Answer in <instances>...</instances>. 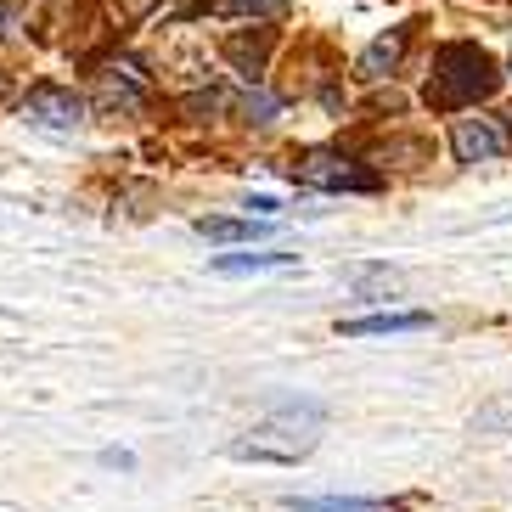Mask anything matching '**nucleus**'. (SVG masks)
Segmentation results:
<instances>
[{"instance_id": "1", "label": "nucleus", "mask_w": 512, "mask_h": 512, "mask_svg": "<svg viewBox=\"0 0 512 512\" xmlns=\"http://www.w3.org/2000/svg\"><path fill=\"white\" fill-rule=\"evenodd\" d=\"M321 434H327V411L316 400H287L271 417H259L248 434L231 439V456L237 462H304L321 445Z\"/></svg>"}, {"instance_id": "2", "label": "nucleus", "mask_w": 512, "mask_h": 512, "mask_svg": "<svg viewBox=\"0 0 512 512\" xmlns=\"http://www.w3.org/2000/svg\"><path fill=\"white\" fill-rule=\"evenodd\" d=\"M501 85L496 62H490V51L467 46V40H456V46H439L434 57V79H428V107H439V113H451V107H467V102H484V96Z\"/></svg>"}, {"instance_id": "3", "label": "nucleus", "mask_w": 512, "mask_h": 512, "mask_svg": "<svg viewBox=\"0 0 512 512\" xmlns=\"http://www.w3.org/2000/svg\"><path fill=\"white\" fill-rule=\"evenodd\" d=\"M293 181L321 186V192H377V186H383L372 169H361L355 158H344V152H327V147L304 152L299 164H293Z\"/></svg>"}, {"instance_id": "4", "label": "nucleus", "mask_w": 512, "mask_h": 512, "mask_svg": "<svg viewBox=\"0 0 512 512\" xmlns=\"http://www.w3.org/2000/svg\"><path fill=\"white\" fill-rule=\"evenodd\" d=\"M23 119L40 130H79L85 124V96H74L68 85H34L23 96Z\"/></svg>"}, {"instance_id": "5", "label": "nucleus", "mask_w": 512, "mask_h": 512, "mask_svg": "<svg viewBox=\"0 0 512 512\" xmlns=\"http://www.w3.org/2000/svg\"><path fill=\"white\" fill-rule=\"evenodd\" d=\"M434 316L428 310H377V316H355V321H338L344 338H389V332H428Z\"/></svg>"}, {"instance_id": "6", "label": "nucleus", "mask_w": 512, "mask_h": 512, "mask_svg": "<svg viewBox=\"0 0 512 512\" xmlns=\"http://www.w3.org/2000/svg\"><path fill=\"white\" fill-rule=\"evenodd\" d=\"M451 147H456L462 164H490V158L501 152V124L496 119H456Z\"/></svg>"}, {"instance_id": "7", "label": "nucleus", "mask_w": 512, "mask_h": 512, "mask_svg": "<svg viewBox=\"0 0 512 512\" xmlns=\"http://www.w3.org/2000/svg\"><path fill=\"white\" fill-rule=\"evenodd\" d=\"M287 512H406L411 501H377V496H287Z\"/></svg>"}, {"instance_id": "8", "label": "nucleus", "mask_w": 512, "mask_h": 512, "mask_svg": "<svg viewBox=\"0 0 512 512\" xmlns=\"http://www.w3.org/2000/svg\"><path fill=\"white\" fill-rule=\"evenodd\" d=\"M406 40H411V29H394V34H383V40H372V46L361 51V62H355V74L361 79H389L394 68H400V57H406Z\"/></svg>"}, {"instance_id": "9", "label": "nucleus", "mask_w": 512, "mask_h": 512, "mask_svg": "<svg viewBox=\"0 0 512 512\" xmlns=\"http://www.w3.org/2000/svg\"><path fill=\"white\" fill-rule=\"evenodd\" d=\"M265 51H271V29H259V34H231V40H226V57L237 62L248 79H259V68H265Z\"/></svg>"}, {"instance_id": "10", "label": "nucleus", "mask_w": 512, "mask_h": 512, "mask_svg": "<svg viewBox=\"0 0 512 512\" xmlns=\"http://www.w3.org/2000/svg\"><path fill=\"white\" fill-rule=\"evenodd\" d=\"M197 237H203V242H254V237H265V226H259V220H226V214H203V220H197Z\"/></svg>"}, {"instance_id": "11", "label": "nucleus", "mask_w": 512, "mask_h": 512, "mask_svg": "<svg viewBox=\"0 0 512 512\" xmlns=\"http://www.w3.org/2000/svg\"><path fill=\"white\" fill-rule=\"evenodd\" d=\"M293 254H220L214 259V271L220 276H248V271H287Z\"/></svg>"}, {"instance_id": "12", "label": "nucleus", "mask_w": 512, "mask_h": 512, "mask_svg": "<svg viewBox=\"0 0 512 512\" xmlns=\"http://www.w3.org/2000/svg\"><path fill=\"white\" fill-rule=\"evenodd\" d=\"M473 434H496V439H512V394H501V400H490V406H479V417H473Z\"/></svg>"}, {"instance_id": "13", "label": "nucleus", "mask_w": 512, "mask_h": 512, "mask_svg": "<svg viewBox=\"0 0 512 512\" xmlns=\"http://www.w3.org/2000/svg\"><path fill=\"white\" fill-rule=\"evenodd\" d=\"M349 282H355V293H361V299H389L394 287H400V276H394L389 265H372V271H355Z\"/></svg>"}, {"instance_id": "14", "label": "nucleus", "mask_w": 512, "mask_h": 512, "mask_svg": "<svg viewBox=\"0 0 512 512\" xmlns=\"http://www.w3.org/2000/svg\"><path fill=\"white\" fill-rule=\"evenodd\" d=\"M276 113H282V102H276V96H265V91L242 96V119H248V124H271Z\"/></svg>"}, {"instance_id": "15", "label": "nucleus", "mask_w": 512, "mask_h": 512, "mask_svg": "<svg viewBox=\"0 0 512 512\" xmlns=\"http://www.w3.org/2000/svg\"><path fill=\"white\" fill-rule=\"evenodd\" d=\"M226 12H254V17H282V0H220Z\"/></svg>"}, {"instance_id": "16", "label": "nucleus", "mask_w": 512, "mask_h": 512, "mask_svg": "<svg viewBox=\"0 0 512 512\" xmlns=\"http://www.w3.org/2000/svg\"><path fill=\"white\" fill-rule=\"evenodd\" d=\"M6 96H12V79H6V74H0V102H6Z\"/></svg>"}, {"instance_id": "17", "label": "nucleus", "mask_w": 512, "mask_h": 512, "mask_svg": "<svg viewBox=\"0 0 512 512\" xmlns=\"http://www.w3.org/2000/svg\"><path fill=\"white\" fill-rule=\"evenodd\" d=\"M0 23H6V6H0Z\"/></svg>"}]
</instances>
